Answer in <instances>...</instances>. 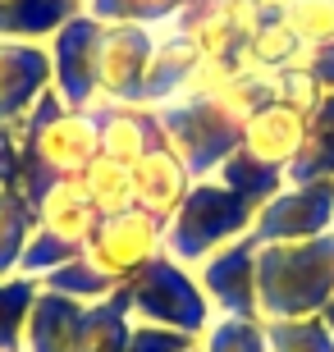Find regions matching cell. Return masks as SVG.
Masks as SVG:
<instances>
[{"instance_id":"26","label":"cell","mask_w":334,"mask_h":352,"mask_svg":"<svg viewBox=\"0 0 334 352\" xmlns=\"http://www.w3.org/2000/svg\"><path fill=\"white\" fill-rule=\"evenodd\" d=\"M83 256V243H74V238L65 234H51V229H32V238H28V248H23V261H19V274H28V279H46V274H55L60 265L78 261Z\"/></svg>"},{"instance_id":"38","label":"cell","mask_w":334,"mask_h":352,"mask_svg":"<svg viewBox=\"0 0 334 352\" xmlns=\"http://www.w3.org/2000/svg\"><path fill=\"white\" fill-rule=\"evenodd\" d=\"M321 320H325V325H330V334H334V298L325 302V311H321Z\"/></svg>"},{"instance_id":"8","label":"cell","mask_w":334,"mask_h":352,"mask_svg":"<svg viewBox=\"0 0 334 352\" xmlns=\"http://www.w3.org/2000/svg\"><path fill=\"white\" fill-rule=\"evenodd\" d=\"M160 252H165V220H156L138 206L124 215H105L96 224V234L87 238V261H96L105 274H115L119 284H129Z\"/></svg>"},{"instance_id":"7","label":"cell","mask_w":334,"mask_h":352,"mask_svg":"<svg viewBox=\"0 0 334 352\" xmlns=\"http://www.w3.org/2000/svg\"><path fill=\"white\" fill-rule=\"evenodd\" d=\"M101 32H105V23L83 10L78 19H69V23L46 41V51H51V87L69 110H92V105L101 101V96H96Z\"/></svg>"},{"instance_id":"21","label":"cell","mask_w":334,"mask_h":352,"mask_svg":"<svg viewBox=\"0 0 334 352\" xmlns=\"http://www.w3.org/2000/svg\"><path fill=\"white\" fill-rule=\"evenodd\" d=\"M41 288H46V293H60V298H69V302H78V307H96V302H105V298H115V293H119V279H115V274H105L96 261H87V252H83L78 261H69V265H60L55 274H46Z\"/></svg>"},{"instance_id":"23","label":"cell","mask_w":334,"mask_h":352,"mask_svg":"<svg viewBox=\"0 0 334 352\" xmlns=\"http://www.w3.org/2000/svg\"><path fill=\"white\" fill-rule=\"evenodd\" d=\"M32 229H37V206L19 192H0V279L19 274Z\"/></svg>"},{"instance_id":"34","label":"cell","mask_w":334,"mask_h":352,"mask_svg":"<svg viewBox=\"0 0 334 352\" xmlns=\"http://www.w3.org/2000/svg\"><path fill=\"white\" fill-rule=\"evenodd\" d=\"M19 160H23V146H19V124H0V192H14Z\"/></svg>"},{"instance_id":"9","label":"cell","mask_w":334,"mask_h":352,"mask_svg":"<svg viewBox=\"0 0 334 352\" xmlns=\"http://www.w3.org/2000/svg\"><path fill=\"white\" fill-rule=\"evenodd\" d=\"M156 51V28L142 23H105L101 55H96V105H138L142 78Z\"/></svg>"},{"instance_id":"19","label":"cell","mask_w":334,"mask_h":352,"mask_svg":"<svg viewBox=\"0 0 334 352\" xmlns=\"http://www.w3.org/2000/svg\"><path fill=\"white\" fill-rule=\"evenodd\" d=\"M78 188L87 192V201L96 206V215H124V210L138 206V197H133V170L129 165H119L110 156H96L87 170L78 174Z\"/></svg>"},{"instance_id":"10","label":"cell","mask_w":334,"mask_h":352,"mask_svg":"<svg viewBox=\"0 0 334 352\" xmlns=\"http://www.w3.org/2000/svg\"><path fill=\"white\" fill-rule=\"evenodd\" d=\"M257 252L261 243L252 234L225 243L197 265V284H202L206 302L216 316H261L257 307Z\"/></svg>"},{"instance_id":"24","label":"cell","mask_w":334,"mask_h":352,"mask_svg":"<svg viewBox=\"0 0 334 352\" xmlns=\"http://www.w3.org/2000/svg\"><path fill=\"white\" fill-rule=\"evenodd\" d=\"M211 101L225 110V115H233L238 124H247L252 115H261L270 101H275V74H261V69H238L225 87L211 96Z\"/></svg>"},{"instance_id":"2","label":"cell","mask_w":334,"mask_h":352,"mask_svg":"<svg viewBox=\"0 0 334 352\" xmlns=\"http://www.w3.org/2000/svg\"><path fill=\"white\" fill-rule=\"evenodd\" d=\"M129 329L133 311L124 284L115 298L96 302V307H78V302L41 288L32 302V316H28L23 352H124Z\"/></svg>"},{"instance_id":"12","label":"cell","mask_w":334,"mask_h":352,"mask_svg":"<svg viewBox=\"0 0 334 352\" xmlns=\"http://www.w3.org/2000/svg\"><path fill=\"white\" fill-rule=\"evenodd\" d=\"M92 115H96V133H101V156L119 160L129 170L142 156H152L156 146H165L160 115L152 105H92Z\"/></svg>"},{"instance_id":"3","label":"cell","mask_w":334,"mask_h":352,"mask_svg":"<svg viewBox=\"0 0 334 352\" xmlns=\"http://www.w3.org/2000/svg\"><path fill=\"white\" fill-rule=\"evenodd\" d=\"M252 220H257V210L238 192H229L216 179H197L188 188V197H183V206L165 220V252L179 265L197 270L211 252L252 234Z\"/></svg>"},{"instance_id":"35","label":"cell","mask_w":334,"mask_h":352,"mask_svg":"<svg viewBox=\"0 0 334 352\" xmlns=\"http://www.w3.org/2000/svg\"><path fill=\"white\" fill-rule=\"evenodd\" d=\"M298 69H307L321 87H334V41H321V46H302V60Z\"/></svg>"},{"instance_id":"4","label":"cell","mask_w":334,"mask_h":352,"mask_svg":"<svg viewBox=\"0 0 334 352\" xmlns=\"http://www.w3.org/2000/svg\"><path fill=\"white\" fill-rule=\"evenodd\" d=\"M124 293H129V311L138 325H160V329H179V334L202 339L211 329V320H216L197 274L188 265H179L169 252L152 256L124 284Z\"/></svg>"},{"instance_id":"13","label":"cell","mask_w":334,"mask_h":352,"mask_svg":"<svg viewBox=\"0 0 334 352\" xmlns=\"http://www.w3.org/2000/svg\"><path fill=\"white\" fill-rule=\"evenodd\" d=\"M307 138H311V119L298 115L293 105L284 101H270L261 115H252L243 124V151L266 160V165H280V170H289L302 156Z\"/></svg>"},{"instance_id":"16","label":"cell","mask_w":334,"mask_h":352,"mask_svg":"<svg viewBox=\"0 0 334 352\" xmlns=\"http://www.w3.org/2000/svg\"><path fill=\"white\" fill-rule=\"evenodd\" d=\"M87 10V0H0V41H46Z\"/></svg>"},{"instance_id":"22","label":"cell","mask_w":334,"mask_h":352,"mask_svg":"<svg viewBox=\"0 0 334 352\" xmlns=\"http://www.w3.org/2000/svg\"><path fill=\"white\" fill-rule=\"evenodd\" d=\"M41 284L28 274H5L0 279V352H23V334H28V316L37 302Z\"/></svg>"},{"instance_id":"27","label":"cell","mask_w":334,"mask_h":352,"mask_svg":"<svg viewBox=\"0 0 334 352\" xmlns=\"http://www.w3.org/2000/svg\"><path fill=\"white\" fill-rule=\"evenodd\" d=\"M183 0H87V14L101 23H142V28H169L179 19Z\"/></svg>"},{"instance_id":"37","label":"cell","mask_w":334,"mask_h":352,"mask_svg":"<svg viewBox=\"0 0 334 352\" xmlns=\"http://www.w3.org/2000/svg\"><path fill=\"white\" fill-rule=\"evenodd\" d=\"M252 5H261L266 14H284V0H252Z\"/></svg>"},{"instance_id":"18","label":"cell","mask_w":334,"mask_h":352,"mask_svg":"<svg viewBox=\"0 0 334 352\" xmlns=\"http://www.w3.org/2000/svg\"><path fill=\"white\" fill-rule=\"evenodd\" d=\"M216 183H225V188L238 192L252 210H261L275 192L289 188V174H284L280 165H266V160L247 156V151H233V156L216 170Z\"/></svg>"},{"instance_id":"28","label":"cell","mask_w":334,"mask_h":352,"mask_svg":"<svg viewBox=\"0 0 334 352\" xmlns=\"http://www.w3.org/2000/svg\"><path fill=\"white\" fill-rule=\"evenodd\" d=\"M270 352H334V334L321 316H298V320H266Z\"/></svg>"},{"instance_id":"31","label":"cell","mask_w":334,"mask_h":352,"mask_svg":"<svg viewBox=\"0 0 334 352\" xmlns=\"http://www.w3.org/2000/svg\"><path fill=\"white\" fill-rule=\"evenodd\" d=\"M289 183H321V179H334V129L330 133H311L302 156L289 165Z\"/></svg>"},{"instance_id":"30","label":"cell","mask_w":334,"mask_h":352,"mask_svg":"<svg viewBox=\"0 0 334 352\" xmlns=\"http://www.w3.org/2000/svg\"><path fill=\"white\" fill-rule=\"evenodd\" d=\"M238 69H247V55H202L197 60V69L188 74V87H183V96H197V101H211L225 82L238 74Z\"/></svg>"},{"instance_id":"15","label":"cell","mask_w":334,"mask_h":352,"mask_svg":"<svg viewBox=\"0 0 334 352\" xmlns=\"http://www.w3.org/2000/svg\"><path fill=\"white\" fill-rule=\"evenodd\" d=\"M193 174L169 146H156L152 156H142L133 165V197H138V210L156 215V220H169L174 210L183 206V197L193 188Z\"/></svg>"},{"instance_id":"17","label":"cell","mask_w":334,"mask_h":352,"mask_svg":"<svg viewBox=\"0 0 334 352\" xmlns=\"http://www.w3.org/2000/svg\"><path fill=\"white\" fill-rule=\"evenodd\" d=\"M37 224L51 229V234H65V238H74V243H83V252H87V238L96 234L101 215H96V206L87 201V192L78 188V179H60L51 192L41 197Z\"/></svg>"},{"instance_id":"36","label":"cell","mask_w":334,"mask_h":352,"mask_svg":"<svg viewBox=\"0 0 334 352\" xmlns=\"http://www.w3.org/2000/svg\"><path fill=\"white\" fill-rule=\"evenodd\" d=\"M334 129V87L321 91V105H316V115H311V133H330Z\"/></svg>"},{"instance_id":"6","label":"cell","mask_w":334,"mask_h":352,"mask_svg":"<svg viewBox=\"0 0 334 352\" xmlns=\"http://www.w3.org/2000/svg\"><path fill=\"white\" fill-rule=\"evenodd\" d=\"M325 234H334V179L289 183L252 220V238L261 248H270V243H307V238H325Z\"/></svg>"},{"instance_id":"11","label":"cell","mask_w":334,"mask_h":352,"mask_svg":"<svg viewBox=\"0 0 334 352\" xmlns=\"http://www.w3.org/2000/svg\"><path fill=\"white\" fill-rule=\"evenodd\" d=\"M51 91V51L32 41H0V124H23Z\"/></svg>"},{"instance_id":"33","label":"cell","mask_w":334,"mask_h":352,"mask_svg":"<svg viewBox=\"0 0 334 352\" xmlns=\"http://www.w3.org/2000/svg\"><path fill=\"white\" fill-rule=\"evenodd\" d=\"M124 352H197V339H193V334H179V329L138 325V320H133Z\"/></svg>"},{"instance_id":"20","label":"cell","mask_w":334,"mask_h":352,"mask_svg":"<svg viewBox=\"0 0 334 352\" xmlns=\"http://www.w3.org/2000/svg\"><path fill=\"white\" fill-rule=\"evenodd\" d=\"M243 55H247V69H261V74H284V69H293L298 60H302V41L289 32L284 14H266V19L257 23V32L247 37Z\"/></svg>"},{"instance_id":"14","label":"cell","mask_w":334,"mask_h":352,"mask_svg":"<svg viewBox=\"0 0 334 352\" xmlns=\"http://www.w3.org/2000/svg\"><path fill=\"white\" fill-rule=\"evenodd\" d=\"M202 51H197V41L179 28H165V32H156V51H152V65H147V78H142V96L138 105H160L179 101L183 87H188V74L197 69Z\"/></svg>"},{"instance_id":"32","label":"cell","mask_w":334,"mask_h":352,"mask_svg":"<svg viewBox=\"0 0 334 352\" xmlns=\"http://www.w3.org/2000/svg\"><path fill=\"white\" fill-rule=\"evenodd\" d=\"M321 82L311 78L307 69H284V74H275V101H284V105H293L298 115H316V105H321Z\"/></svg>"},{"instance_id":"1","label":"cell","mask_w":334,"mask_h":352,"mask_svg":"<svg viewBox=\"0 0 334 352\" xmlns=\"http://www.w3.org/2000/svg\"><path fill=\"white\" fill-rule=\"evenodd\" d=\"M334 298V234L307 243H270L257 252L261 320L321 316Z\"/></svg>"},{"instance_id":"25","label":"cell","mask_w":334,"mask_h":352,"mask_svg":"<svg viewBox=\"0 0 334 352\" xmlns=\"http://www.w3.org/2000/svg\"><path fill=\"white\" fill-rule=\"evenodd\" d=\"M197 352H270L261 316H216L197 339Z\"/></svg>"},{"instance_id":"5","label":"cell","mask_w":334,"mask_h":352,"mask_svg":"<svg viewBox=\"0 0 334 352\" xmlns=\"http://www.w3.org/2000/svg\"><path fill=\"white\" fill-rule=\"evenodd\" d=\"M160 115V138L174 156L188 165L193 179H216V170L233 151H243V124L225 115L216 101H197V96H179L156 110Z\"/></svg>"},{"instance_id":"29","label":"cell","mask_w":334,"mask_h":352,"mask_svg":"<svg viewBox=\"0 0 334 352\" xmlns=\"http://www.w3.org/2000/svg\"><path fill=\"white\" fill-rule=\"evenodd\" d=\"M284 23L302 46L334 41V0H284Z\"/></svg>"}]
</instances>
